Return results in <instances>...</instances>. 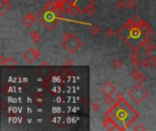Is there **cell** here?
Segmentation results:
<instances>
[{
	"instance_id": "8992f818",
	"label": "cell",
	"mask_w": 156,
	"mask_h": 131,
	"mask_svg": "<svg viewBox=\"0 0 156 131\" xmlns=\"http://www.w3.org/2000/svg\"><path fill=\"white\" fill-rule=\"evenodd\" d=\"M36 19H37V16H36L34 13L29 12L28 14H26L23 17V19H22V23H23V25L29 28L36 23Z\"/></svg>"
},
{
	"instance_id": "8fae6325",
	"label": "cell",
	"mask_w": 156,
	"mask_h": 131,
	"mask_svg": "<svg viewBox=\"0 0 156 131\" xmlns=\"http://www.w3.org/2000/svg\"><path fill=\"white\" fill-rule=\"evenodd\" d=\"M29 37H30L31 39H32V41L35 44H37V45H38L39 43L42 41L41 35L39 34L37 30H31L30 32H29Z\"/></svg>"
},
{
	"instance_id": "83f0119b",
	"label": "cell",
	"mask_w": 156,
	"mask_h": 131,
	"mask_svg": "<svg viewBox=\"0 0 156 131\" xmlns=\"http://www.w3.org/2000/svg\"><path fill=\"white\" fill-rule=\"evenodd\" d=\"M65 65H66L67 66H73V65H74V62L72 61V59H71V58H69V59L65 62Z\"/></svg>"
},
{
	"instance_id": "4fadbf2b",
	"label": "cell",
	"mask_w": 156,
	"mask_h": 131,
	"mask_svg": "<svg viewBox=\"0 0 156 131\" xmlns=\"http://www.w3.org/2000/svg\"><path fill=\"white\" fill-rule=\"evenodd\" d=\"M146 54L151 59H156V46L153 45L151 47H150L148 49H146Z\"/></svg>"
},
{
	"instance_id": "7a4b0ae2",
	"label": "cell",
	"mask_w": 156,
	"mask_h": 131,
	"mask_svg": "<svg viewBox=\"0 0 156 131\" xmlns=\"http://www.w3.org/2000/svg\"><path fill=\"white\" fill-rule=\"evenodd\" d=\"M37 18H38V20L41 22V24L48 30L54 28L55 26L59 21V16H57L54 12L45 10L44 8L37 15Z\"/></svg>"
},
{
	"instance_id": "6da1fadb",
	"label": "cell",
	"mask_w": 156,
	"mask_h": 131,
	"mask_svg": "<svg viewBox=\"0 0 156 131\" xmlns=\"http://www.w3.org/2000/svg\"><path fill=\"white\" fill-rule=\"evenodd\" d=\"M62 47H63L67 52L69 54H75L79 51L81 47L82 42L81 41L77 36L72 33H66L63 35V40H62Z\"/></svg>"
},
{
	"instance_id": "d4e9b609",
	"label": "cell",
	"mask_w": 156,
	"mask_h": 131,
	"mask_svg": "<svg viewBox=\"0 0 156 131\" xmlns=\"http://www.w3.org/2000/svg\"><path fill=\"white\" fill-rule=\"evenodd\" d=\"M106 35L108 38H112L114 36V30L112 28H108L106 30Z\"/></svg>"
},
{
	"instance_id": "484cf974",
	"label": "cell",
	"mask_w": 156,
	"mask_h": 131,
	"mask_svg": "<svg viewBox=\"0 0 156 131\" xmlns=\"http://www.w3.org/2000/svg\"><path fill=\"white\" fill-rule=\"evenodd\" d=\"M133 130H146V128H145V126H144L143 125H142V124L139 123L137 126H134V128H133Z\"/></svg>"
},
{
	"instance_id": "7402d4cb",
	"label": "cell",
	"mask_w": 156,
	"mask_h": 131,
	"mask_svg": "<svg viewBox=\"0 0 156 131\" xmlns=\"http://www.w3.org/2000/svg\"><path fill=\"white\" fill-rule=\"evenodd\" d=\"M104 102H105L106 105L110 106V105H112V104L114 103V99H113V97H111V96H106V97L104 99Z\"/></svg>"
},
{
	"instance_id": "f1b7e54d",
	"label": "cell",
	"mask_w": 156,
	"mask_h": 131,
	"mask_svg": "<svg viewBox=\"0 0 156 131\" xmlns=\"http://www.w3.org/2000/svg\"><path fill=\"white\" fill-rule=\"evenodd\" d=\"M153 68L154 69H156V59H153Z\"/></svg>"
},
{
	"instance_id": "3957f363",
	"label": "cell",
	"mask_w": 156,
	"mask_h": 131,
	"mask_svg": "<svg viewBox=\"0 0 156 131\" xmlns=\"http://www.w3.org/2000/svg\"><path fill=\"white\" fill-rule=\"evenodd\" d=\"M149 92L141 83L137 84L128 92V96L130 97L136 104H141L144 99L148 97Z\"/></svg>"
},
{
	"instance_id": "7c38bea8",
	"label": "cell",
	"mask_w": 156,
	"mask_h": 131,
	"mask_svg": "<svg viewBox=\"0 0 156 131\" xmlns=\"http://www.w3.org/2000/svg\"><path fill=\"white\" fill-rule=\"evenodd\" d=\"M33 101L37 106H43L45 104V98H44V96L41 93H37L34 95L33 97Z\"/></svg>"
},
{
	"instance_id": "44dd1931",
	"label": "cell",
	"mask_w": 156,
	"mask_h": 131,
	"mask_svg": "<svg viewBox=\"0 0 156 131\" xmlns=\"http://www.w3.org/2000/svg\"><path fill=\"white\" fill-rule=\"evenodd\" d=\"M86 12L88 13V14H90L91 16H93L96 13V7H93L92 5L91 6H89L87 7V9H86Z\"/></svg>"
},
{
	"instance_id": "603a6c76",
	"label": "cell",
	"mask_w": 156,
	"mask_h": 131,
	"mask_svg": "<svg viewBox=\"0 0 156 131\" xmlns=\"http://www.w3.org/2000/svg\"><path fill=\"white\" fill-rule=\"evenodd\" d=\"M91 109L94 111V112H98V111H100V105L98 102H93L92 103V105H91Z\"/></svg>"
},
{
	"instance_id": "ba28073f",
	"label": "cell",
	"mask_w": 156,
	"mask_h": 131,
	"mask_svg": "<svg viewBox=\"0 0 156 131\" xmlns=\"http://www.w3.org/2000/svg\"><path fill=\"white\" fill-rule=\"evenodd\" d=\"M12 7L8 0H0V15L4 16Z\"/></svg>"
},
{
	"instance_id": "ffe728a7",
	"label": "cell",
	"mask_w": 156,
	"mask_h": 131,
	"mask_svg": "<svg viewBox=\"0 0 156 131\" xmlns=\"http://www.w3.org/2000/svg\"><path fill=\"white\" fill-rule=\"evenodd\" d=\"M127 7L130 8V9H134V8L137 7L136 0H129L127 2Z\"/></svg>"
},
{
	"instance_id": "d6986e66",
	"label": "cell",
	"mask_w": 156,
	"mask_h": 131,
	"mask_svg": "<svg viewBox=\"0 0 156 131\" xmlns=\"http://www.w3.org/2000/svg\"><path fill=\"white\" fill-rule=\"evenodd\" d=\"M151 63L149 59H147V58H144V59H142V61L141 62V66L142 68H149L151 66Z\"/></svg>"
},
{
	"instance_id": "52a82bcc",
	"label": "cell",
	"mask_w": 156,
	"mask_h": 131,
	"mask_svg": "<svg viewBox=\"0 0 156 131\" xmlns=\"http://www.w3.org/2000/svg\"><path fill=\"white\" fill-rule=\"evenodd\" d=\"M100 91L102 92V94L105 95V96H111L115 91V87L112 83L110 82V81H107V82L100 88Z\"/></svg>"
},
{
	"instance_id": "9c48e42d",
	"label": "cell",
	"mask_w": 156,
	"mask_h": 131,
	"mask_svg": "<svg viewBox=\"0 0 156 131\" xmlns=\"http://www.w3.org/2000/svg\"><path fill=\"white\" fill-rule=\"evenodd\" d=\"M0 64L3 66H17L19 63L13 57H4V56L0 57Z\"/></svg>"
},
{
	"instance_id": "ac0fdd59",
	"label": "cell",
	"mask_w": 156,
	"mask_h": 131,
	"mask_svg": "<svg viewBox=\"0 0 156 131\" xmlns=\"http://www.w3.org/2000/svg\"><path fill=\"white\" fill-rule=\"evenodd\" d=\"M140 54L138 53L136 50L134 51H132L130 53V55H129V57H130L131 60H139L140 59Z\"/></svg>"
},
{
	"instance_id": "f546056e",
	"label": "cell",
	"mask_w": 156,
	"mask_h": 131,
	"mask_svg": "<svg viewBox=\"0 0 156 131\" xmlns=\"http://www.w3.org/2000/svg\"><path fill=\"white\" fill-rule=\"evenodd\" d=\"M48 63L47 62H42L41 63V66H48Z\"/></svg>"
},
{
	"instance_id": "e0dca14e",
	"label": "cell",
	"mask_w": 156,
	"mask_h": 131,
	"mask_svg": "<svg viewBox=\"0 0 156 131\" xmlns=\"http://www.w3.org/2000/svg\"><path fill=\"white\" fill-rule=\"evenodd\" d=\"M54 7H55V2L53 0H50L45 6H44V9L45 10H48V11H53L54 10Z\"/></svg>"
},
{
	"instance_id": "277c9868",
	"label": "cell",
	"mask_w": 156,
	"mask_h": 131,
	"mask_svg": "<svg viewBox=\"0 0 156 131\" xmlns=\"http://www.w3.org/2000/svg\"><path fill=\"white\" fill-rule=\"evenodd\" d=\"M40 54L41 53H40V51L38 50V49H36V48H33V47H29V48H28L25 51L24 55H23V57H24V59L28 63H33L39 57Z\"/></svg>"
},
{
	"instance_id": "5bb4252c",
	"label": "cell",
	"mask_w": 156,
	"mask_h": 131,
	"mask_svg": "<svg viewBox=\"0 0 156 131\" xmlns=\"http://www.w3.org/2000/svg\"><path fill=\"white\" fill-rule=\"evenodd\" d=\"M100 28L98 25H92L90 28V33L93 36H98L100 33Z\"/></svg>"
},
{
	"instance_id": "5b68a950",
	"label": "cell",
	"mask_w": 156,
	"mask_h": 131,
	"mask_svg": "<svg viewBox=\"0 0 156 131\" xmlns=\"http://www.w3.org/2000/svg\"><path fill=\"white\" fill-rule=\"evenodd\" d=\"M138 26L140 28L141 33H142V36H144L145 38H150L153 35V29H151V28L149 26V24L147 23V22L141 20Z\"/></svg>"
},
{
	"instance_id": "9a60e30c",
	"label": "cell",
	"mask_w": 156,
	"mask_h": 131,
	"mask_svg": "<svg viewBox=\"0 0 156 131\" xmlns=\"http://www.w3.org/2000/svg\"><path fill=\"white\" fill-rule=\"evenodd\" d=\"M79 11V10L78 7H76V6H70V7H69L68 8H67L66 13H67V14L70 15V16H74V15L77 14Z\"/></svg>"
},
{
	"instance_id": "cb8c5ba5",
	"label": "cell",
	"mask_w": 156,
	"mask_h": 131,
	"mask_svg": "<svg viewBox=\"0 0 156 131\" xmlns=\"http://www.w3.org/2000/svg\"><path fill=\"white\" fill-rule=\"evenodd\" d=\"M117 7L120 9H124V8L127 7V3L124 1V0H119L117 3Z\"/></svg>"
},
{
	"instance_id": "30bf717a",
	"label": "cell",
	"mask_w": 156,
	"mask_h": 131,
	"mask_svg": "<svg viewBox=\"0 0 156 131\" xmlns=\"http://www.w3.org/2000/svg\"><path fill=\"white\" fill-rule=\"evenodd\" d=\"M131 76L134 79L139 81V83H141V84H142V83L144 82V81H146V76L143 74H142L141 72H140L139 70H137L136 68L131 72Z\"/></svg>"
},
{
	"instance_id": "4316f807",
	"label": "cell",
	"mask_w": 156,
	"mask_h": 131,
	"mask_svg": "<svg viewBox=\"0 0 156 131\" xmlns=\"http://www.w3.org/2000/svg\"><path fill=\"white\" fill-rule=\"evenodd\" d=\"M131 65L134 67V68H138L139 66L141 65V63L139 62V60H132L131 61Z\"/></svg>"
},
{
	"instance_id": "2e32d148",
	"label": "cell",
	"mask_w": 156,
	"mask_h": 131,
	"mask_svg": "<svg viewBox=\"0 0 156 131\" xmlns=\"http://www.w3.org/2000/svg\"><path fill=\"white\" fill-rule=\"evenodd\" d=\"M123 66V62L122 59H120V58H116L112 61V66L114 69H120L122 68Z\"/></svg>"
}]
</instances>
